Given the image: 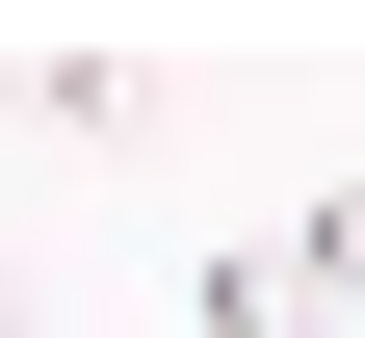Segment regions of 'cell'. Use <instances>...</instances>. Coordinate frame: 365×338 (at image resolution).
Returning a JSON list of instances; mask_svg holds the SVG:
<instances>
[{
	"instance_id": "cell-2",
	"label": "cell",
	"mask_w": 365,
	"mask_h": 338,
	"mask_svg": "<svg viewBox=\"0 0 365 338\" xmlns=\"http://www.w3.org/2000/svg\"><path fill=\"white\" fill-rule=\"evenodd\" d=\"M0 105H26V130H157V78L78 53V26H0Z\"/></svg>"
},
{
	"instance_id": "cell-1",
	"label": "cell",
	"mask_w": 365,
	"mask_h": 338,
	"mask_svg": "<svg viewBox=\"0 0 365 338\" xmlns=\"http://www.w3.org/2000/svg\"><path fill=\"white\" fill-rule=\"evenodd\" d=\"M339 312H365V182L339 208H261L235 260H209V338H339Z\"/></svg>"
},
{
	"instance_id": "cell-3",
	"label": "cell",
	"mask_w": 365,
	"mask_h": 338,
	"mask_svg": "<svg viewBox=\"0 0 365 338\" xmlns=\"http://www.w3.org/2000/svg\"><path fill=\"white\" fill-rule=\"evenodd\" d=\"M0 338H26V260H0Z\"/></svg>"
}]
</instances>
